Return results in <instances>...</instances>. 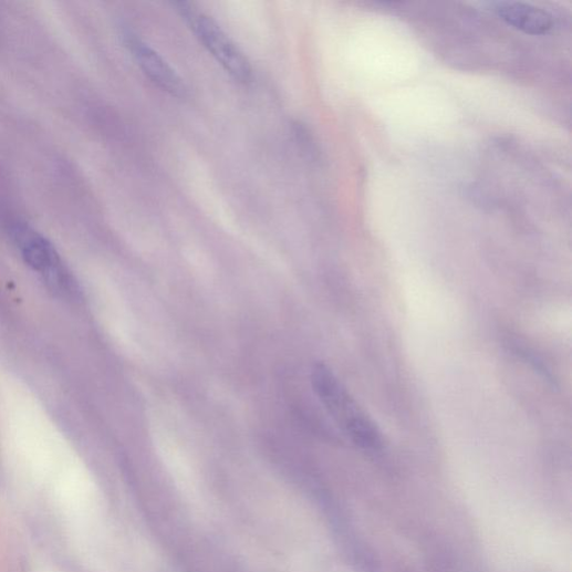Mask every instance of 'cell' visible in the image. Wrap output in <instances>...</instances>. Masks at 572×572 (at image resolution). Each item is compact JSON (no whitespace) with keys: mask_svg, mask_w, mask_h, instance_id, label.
Here are the masks:
<instances>
[{"mask_svg":"<svg viewBox=\"0 0 572 572\" xmlns=\"http://www.w3.org/2000/svg\"><path fill=\"white\" fill-rule=\"evenodd\" d=\"M311 379L313 389L323 406L341 429L357 445L370 449H376L383 445L382 433L377 425L327 366L316 364L312 370Z\"/></svg>","mask_w":572,"mask_h":572,"instance_id":"cell-1","label":"cell"},{"mask_svg":"<svg viewBox=\"0 0 572 572\" xmlns=\"http://www.w3.org/2000/svg\"><path fill=\"white\" fill-rule=\"evenodd\" d=\"M126 43L139 67L153 83L173 96H185L186 86L183 80L163 56L131 33L126 34Z\"/></svg>","mask_w":572,"mask_h":572,"instance_id":"cell-3","label":"cell"},{"mask_svg":"<svg viewBox=\"0 0 572 572\" xmlns=\"http://www.w3.org/2000/svg\"><path fill=\"white\" fill-rule=\"evenodd\" d=\"M13 240L24 261L44 277L61 268V261L53 246L32 227L17 223L12 230Z\"/></svg>","mask_w":572,"mask_h":572,"instance_id":"cell-4","label":"cell"},{"mask_svg":"<svg viewBox=\"0 0 572 572\" xmlns=\"http://www.w3.org/2000/svg\"><path fill=\"white\" fill-rule=\"evenodd\" d=\"M177 8L196 38L223 70L239 82H249L252 76L249 60L220 27L194 6L178 3Z\"/></svg>","mask_w":572,"mask_h":572,"instance_id":"cell-2","label":"cell"},{"mask_svg":"<svg viewBox=\"0 0 572 572\" xmlns=\"http://www.w3.org/2000/svg\"><path fill=\"white\" fill-rule=\"evenodd\" d=\"M493 12L510 27L530 35H543L552 29V18L544 11L519 2L492 3Z\"/></svg>","mask_w":572,"mask_h":572,"instance_id":"cell-5","label":"cell"}]
</instances>
